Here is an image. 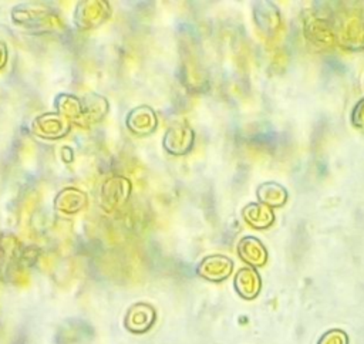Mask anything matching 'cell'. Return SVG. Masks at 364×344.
<instances>
[{
	"label": "cell",
	"mask_w": 364,
	"mask_h": 344,
	"mask_svg": "<svg viewBox=\"0 0 364 344\" xmlns=\"http://www.w3.org/2000/svg\"><path fill=\"white\" fill-rule=\"evenodd\" d=\"M333 23L336 44L346 51L364 50V17L358 10H346Z\"/></svg>",
	"instance_id": "obj_1"
},
{
	"label": "cell",
	"mask_w": 364,
	"mask_h": 344,
	"mask_svg": "<svg viewBox=\"0 0 364 344\" xmlns=\"http://www.w3.org/2000/svg\"><path fill=\"white\" fill-rule=\"evenodd\" d=\"M301 20L304 37L310 44L320 50L331 48L336 44L333 18L320 14L314 9H306L303 11Z\"/></svg>",
	"instance_id": "obj_2"
},
{
	"label": "cell",
	"mask_w": 364,
	"mask_h": 344,
	"mask_svg": "<svg viewBox=\"0 0 364 344\" xmlns=\"http://www.w3.org/2000/svg\"><path fill=\"white\" fill-rule=\"evenodd\" d=\"M156 321V310L148 303H134L125 313L124 327L132 334L149 331Z\"/></svg>",
	"instance_id": "obj_3"
},
{
	"label": "cell",
	"mask_w": 364,
	"mask_h": 344,
	"mask_svg": "<svg viewBox=\"0 0 364 344\" xmlns=\"http://www.w3.org/2000/svg\"><path fill=\"white\" fill-rule=\"evenodd\" d=\"M233 272V260L225 254L205 256L196 266V274L208 281L219 283L226 280Z\"/></svg>",
	"instance_id": "obj_4"
},
{
	"label": "cell",
	"mask_w": 364,
	"mask_h": 344,
	"mask_svg": "<svg viewBox=\"0 0 364 344\" xmlns=\"http://www.w3.org/2000/svg\"><path fill=\"white\" fill-rule=\"evenodd\" d=\"M195 132L183 122L171 125L164 135V148L172 155H185L193 146Z\"/></svg>",
	"instance_id": "obj_5"
},
{
	"label": "cell",
	"mask_w": 364,
	"mask_h": 344,
	"mask_svg": "<svg viewBox=\"0 0 364 344\" xmlns=\"http://www.w3.org/2000/svg\"><path fill=\"white\" fill-rule=\"evenodd\" d=\"M252 14H253L255 24L266 36H273L282 26L280 10L273 1H269V0L255 1Z\"/></svg>",
	"instance_id": "obj_6"
},
{
	"label": "cell",
	"mask_w": 364,
	"mask_h": 344,
	"mask_svg": "<svg viewBox=\"0 0 364 344\" xmlns=\"http://www.w3.org/2000/svg\"><path fill=\"white\" fill-rule=\"evenodd\" d=\"M71 129V124L67 118L60 115L58 112H47L43 115H38L31 125V131L41 136L48 139H55L60 136H64Z\"/></svg>",
	"instance_id": "obj_7"
},
{
	"label": "cell",
	"mask_w": 364,
	"mask_h": 344,
	"mask_svg": "<svg viewBox=\"0 0 364 344\" xmlns=\"http://www.w3.org/2000/svg\"><path fill=\"white\" fill-rule=\"evenodd\" d=\"M237 256L247 266L259 269L266 264L269 253L266 246L256 236H243L237 243Z\"/></svg>",
	"instance_id": "obj_8"
},
{
	"label": "cell",
	"mask_w": 364,
	"mask_h": 344,
	"mask_svg": "<svg viewBox=\"0 0 364 344\" xmlns=\"http://www.w3.org/2000/svg\"><path fill=\"white\" fill-rule=\"evenodd\" d=\"M233 287L236 293L245 300H253L262 290V277L257 269L250 266L240 267L233 279Z\"/></svg>",
	"instance_id": "obj_9"
},
{
	"label": "cell",
	"mask_w": 364,
	"mask_h": 344,
	"mask_svg": "<svg viewBox=\"0 0 364 344\" xmlns=\"http://www.w3.org/2000/svg\"><path fill=\"white\" fill-rule=\"evenodd\" d=\"M125 125L134 134L148 135L156 129V125H158L156 114L148 105L136 107L128 112Z\"/></svg>",
	"instance_id": "obj_10"
},
{
	"label": "cell",
	"mask_w": 364,
	"mask_h": 344,
	"mask_svg": "<svg viewBox=\"0 0 364 344\" xmlns=\"http://www.w3.org/2000/svg\"><path fill=\"white\" fill-rule=\"evenodd\" d=\"M243 220L256 230L269 229L274 223V212L272 208L260 203L250 202L242 209Z\"/></svg>",
	"instance_id": "obj_11"
},
{
	"label": "cell",
	"mask_w": 364,
	"mask_h": 344,
	"mask_svg": "<svg viewBox=\"0 0 364 344\" xmlns=\"http://www.w3.org/2000/svg\"><path fill=\"white\" fill-rule=\"evenodd\" d=\"M256 196H257V202L273 209V208H282L287 202L289 192L282 183L274 181H267L257 186Z\"/></svg>",
	"instance_id": "obj_12"
},
{
	"label": "cell",
	"mask_w": 364,
	"mask_h": 344,
	"mask_svg": "<svg viewBox=\"0 0 364 344\" xmlns=\"http://www.w3.org/2000/svg\"><path fill=\"white\" fill-rule=\"evenodd\" d=\"M80 101H81V117L85 121L95 122L101 119L108 111L107 100L98 94H88L80 98Z\"/></svg>",
	"instance_id": "obj_13"
},
{
	"label": "cell",
	"mask_w": 364,
	"mask_h": 344,
	"mask_svg": "<svg viewBox=\"0 0 364 344\" xmlns=\"http://www.w3.org/2000/svg\"><path fill=\"white\" fill-rule=\"evenodd\" d=\"M317 344H350L348 334L341 328H330L318 338Z\"/></svg>",
	"instance_id": "obj_14"
},
{
	"label": "cell",
	"mask_w": 364,
	"mask_h": 344,
	"mask_svg": "<svg viewBox=\"0 0 364 344\" xmlns=\"http://www.w3.org/2000/svg\"><path fill=\"white\" fill-rule=\"evenodd\" d=\"M350 121L355 128L364 129V97L354 104L350 114Z\"/></svg>",
	"instance_id": "obj_15"
},
{
	"label": "cell",
	"mask_w": 364,
	"mask_h": 344,
	"mask_svg": "<svg viewBox=\"0 0 364 344\" xmlns=\"http://www.w3.org/2000/svg\"><path fill=\"white\" fill-rule=\"evenodd\" d=\"M7 63V47L6 44L0 40V68H3Z\"/></svg>",
	"instance_id": "obj_16"
}]
</instances>
